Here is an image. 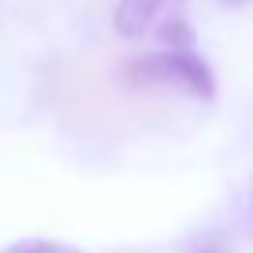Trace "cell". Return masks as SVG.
Returning <instances> with one entry per match:
<instances>
[{
    "label": "cell",
    "mask_w": 253,
    "mask_h": 253,
    "mask_svg": "<svg viewBox=\"0 0 253 253\" xmlns=\"http://www.w3.org/2000/svg\"><path fill=\"white\" fill-rule=\"evenodd\" d=\"M123 82L134 89H179V93L198 97V101L216 97L212 67L201 60V52H194V45H164L126 60Z\"/></svg>",
    "instance_id": "obj_1"
},
{
    "label": "cell",
    "mask_w": 253,
    "mask_h": 253,
    "mask_svg": "<svg viewBox=\"0 0 253 253\" xmlns=\"http://www.w3.org/2000/svg\"><path fill=\"white\" fill-rule=\"evenodd\" d=\"M186 0H119L112 26L119 38L126 41H142L149 34H160L164 26H171L175 19H182Z\"/></svg>",
    "instance_id": "obj_2"
},
{
    "label": "cell",
    "mask_w": 253,
    "mask_h": 253,
    "mask_svg": "<svg viewBox=\"0 0 253 253\" xmlns=\"http://www.w3.org/2000/svg\"><path fill=\"white\" fill-rule=\"evenodd\" d=\"M0 253H82L67 242H48V238H26V242H11Z\"/></svg>",
    "instance_id": "obj_3"
},
{
    "label": "cell",
    "mask_w": 253,
    "mask_h": 253,
    "mask_svg": "<svg viewBox=\"0 0 253 253\" xmlns=\"http://www.w3.org/2000/svg\"><path fill=\"white\" fill-rule=\"evenodd\" d=\"M186 253H231V250L223 242V235H201L198 242H190Z\"/></svg>",
    "instance_id": "obj_4"
},
{
    "label": "cell",
    "mask_w": 253,
    "mask_h": 253,
    "mask_svg": "<svg viewBox=\"0 0 253 253\" xmlns=\"http://www.w3.org/2000/svg\"><path fill=\"white\" fill-rule=\"evenodd\" d=\"M246 235L253 238V194H250V205H246Z\"/></svg>",
    "instance_id": "obj_5"
},
{
    "label": "cell",
    "mask_w": 253,
    "mask_h": 253,
    "mask_svg": "<svg viewBox=\"0 0 253 253\" xmlns=\"http://www.w3.org/2000/svg\"><path fill=\"white\" fill-rule=\"evenodd\" d=\"M216 4H220V8H246L250 0H216Z\"/></svg>",
    "instance_id": "obj_6"
}]
</instances>
